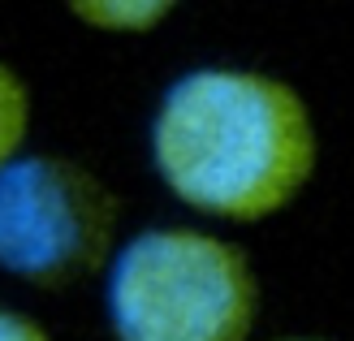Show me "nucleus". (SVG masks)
Wrapping results in <instances>:
<instances>
[{
  "label": "nucleus",
  "mask_w": 354,
  "mask_h": 341,
  "mask_svg": "<svg viewBox=\"0 0 354 341\" xmlns=\"http://www.w3.org/2000/svg\"><path fill=\"white\" fill-rule=\"evenodd\" d=\"M151 151L182 203L229 221H263L307 186L315 125L290 82L255 69H194L169 86Z\"/></svg>",
  "instance_id": "nucleus-1"
},
{
  "label": "nucleus",
  "mask_w": 354,
  "mask_h": 341,
  "mask_svg": "<svg viewBox=\"0 0 354 341\" xmlns=\"http://www.w3.org/2000/svg\"><path fill=\"white\" fill-rule=\"evenodd\" d=\"M109 315L121 341H246L255 277L242 250L221 238L156 229L117 255Z\"/></svg>",
  "instance_id": "nucleus-2"
},
{
  "label": "nucleus",
  "mask_w": 354,
  "mask_h": 341,
  "mask_svg": "<svg viewBox=\"0 0 354 341\" xmlns=\"http://www.w3.org/2000/svg\"><path fill=\"white\" fill-rule=\"evenodd\" d=\"M117 199L86 169L57 156L0 165V268L65 285L109 255Z\"/></svg>",
  "instance_id": "nucleus-3"
},
{
  "label": "nucleus",
  "mask_w": 354,
  "mask_h": 341,
  "mask_svg": "<svg viewBox=\"0 0 354 341\" xmlns=\"http://www.w3.org/2000/svg\"><path fill=\"white\" fill-rule=\"evenodd\" d=\"M65 5L95 30H151L177 9V0H65Z\"/></svg>",
  "instance_id": "nucleus-4"
},
{
  "label": "nucleus",
  "mask_w": 354,
  "mask_h": 341,
  "mask_svg": "<svg viewBox=\"0 0 354 341\" xmlns=\"http://www.w3.org/2000/svg\"><path fill=\"white\" fill-rule=\"evenodd\" d=\"M26 121H30V100L26 86L17 82L9 65H0V165H9L13 151L26 138Z\"/></svg>",
  "instance_id": "nucleus-5"
},
{
  "label": "nucleus",
  "mask_w": 354,
  "mask_h": 341,
  "mask_svg": "<svg viewBox=\"0 0 354 341\" xmlns=\"http://www.w3.org/2000/svg\"><path fill=\"white\" fill-rule=\"evenodd\" d=\"M0 341H48V333L13 311H0Z\"/></svg>",
  "instance_id": "nucleus-6"
},
{
  "label": "nucleus",
  "mask_w": 354,
  "mask_h": 341,
  "mask_svg": "<svg viewBox=\"0 0 354 341\" xmlns=\"http://www.w3.org/2000/svg\"><path fill=\"white\" fill-rule=\"evenodd\" d=\"M286 341H311V337H286Z\"/></svg>",
  "instance_id": "nucleus-7"
}]
</instances>
